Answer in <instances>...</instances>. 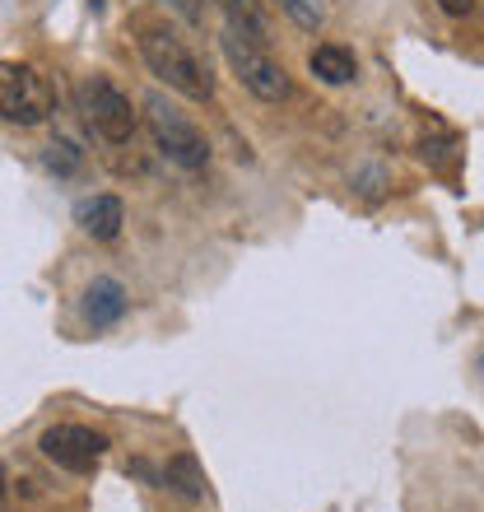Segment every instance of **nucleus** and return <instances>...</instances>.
<instances>
[{"mask_svg":"<svg viewBox=\"0 0 484 512\" xmlns=\"http://www.w3.org/2000/svg\"><path fill=\"white\" fill-rule=\"evenodd\" d=\"M0 117L14 126H42L52 117V89L42 84L38 70L0 66Z\"/></svg>","mask_w":484,"mask_h":512,"instance_id":"nucleus-5","label":"nucleus"},{"mask_svg":"<svg viewBox=\"0 0 484 512\" xmlns=\"http://www.w3.org/2000/svg\"><path fill=\"white\" fill-rule=\"evenodd\" d=\"M80 112H84V122H89V131L103 135L108 145H126L135 135L131 98L121 94L108 75H89V80L80 84Z\"/></svg>","mask_w":484,"mask_h":512,"instance_id":"nucleus-4","label":"nucleus"},{"mask_svg":"<svg viewBox=\"0 0 484 512\" xmlns=\"http://www.w3.org/2000/svg\"><path fill=\"white\" fill-rule=\"evenodd\" d=\"M219 5H224L233 28H242V33L256 42H270V19H266V10H261V0H219Z\"/></svg>","mask_w":484,"mask_h":512,"instance_id":"nucleus-11","label":"nucleus"},{"mask_svg":"<svg viewBox=\"0 0 484 512\" xmlns=\"http://www.w3.org/2000/svg\"><path fill=\"white\" fill-rule=\"evenodd\" d=\"M80 312H84V322L94 326V331H103V326H112L121 312H126V289H121L117 280H108V275H98V280L84 289Z\"/></svg>","mask_w":484,"mask_h":512,"instance_id":"nucleus-7","label":"nucleus"},{"mask_svg":"<svg viewBox=\"0 0 484 512\" xmlns=\"http://www.w3.org/2000/svg\"><path fill=\"white\" fill-rule=\"evenodd\" d=\"M38 447L52 466H61V471H70V475H84V471H94L98 457L108 452V438L94 429H84V424H52V429L38 438Z\"/></svg>","mask_w":484,"mask_h":512,"instance_id":"nucleus-6","label":"nucleus"},{"mask_svg":"<svg viewBox=\"0 0 484 512\" xmlns=\"http://www.w3.org/2000/svg\"><path fill=\"white\" fill-rule=\"evenodd\" d=\"M219 47H224V61H229V70L238 75V84L247 89V94L261 98V103H284V98L294 94L289 70L270 56V42H256V38H247L242 28L224 24Z\"/></svg>","mask_w":484,"mask_h":512,"instance_id":"nucleus-2","label":"nucleus"},{"mask_svg":"<svg viewBox=\"0 0 484 512\" xmlns=\"http://www.w3.org/2000/svg\"><path fill=\"white\" fill-rule=\"evenodd\" d=\"M140 56L145 66L159 75L168 89H177L182 98H196V103H210L215 98V80L187 42L177 38L168 24H140Z\"/></svg>","mask_w":484,"mask_h":512,"instance_id":"nucleus-1","label":"nucleus"},{"mask_svg":"<svg viewBox=\"0 0 484 512\" xmlns=\"http://www.w3.org/2000/svg\"><path fill=\"white\" fill-rule=\"evenodd\" d=\"M177 14H187V19H201V0H168Z\"/></svg>","mask_w":484,"mask_h":512,"instance_id":"nucleus-15","label":"nucleus"},{"mask_svg":"<svg viewBox=\"0 0 484 512\" xmlns=\"http://www.w3.org/2000/svg\"><path fill=\"white\" fill-rule=\"evenodd\" d=\"M0 503H5V466H0Z\"/></svg>","mask_w":484,"mask_h":512,"instance_id":"nucleus-16","label":"nucleus"},{"mask_svg":"<svg viewBox=\"0 0 484 512\" xmlns=\"http://www.w3.org/2000/svg\"><path fill=\"white\" fill-rule=\"evenodd\" d=\"M145 122H149V135H154V145H159V154L168 163L187 168V173H201L205 163H210V140H205V131L191 122L177 103H168L163 94L145 98Z\"/></svg>","mask_w":484,"mask_h":512,"instance_id":"nucleus-3","label":"nucleus"},{"mask_svg":"<svg viewBox=\"0 0 484 512\" xmlns=\"http://www.w3.org/2000/svg\"><path fill=\"white\" fill-rule=\"evenodd\" d=\"M443 5V14H452V19H466V14L475 10V0H438Z\"/></svg>","mask_w":484,"mask_h":512,"instance_id":"nucleus-14","label":"nucleus"},{"mask_svg":"<svg viewBox=\"0 0 484 512\" xmlns=\"http://www.w3.org/2000/svg\"><path fill=\"white\" fill-rule=\"evenodd\" d=\"M289 19H294L298 28H308V33H317V28L326 24V5L322 0H275Z\"/></svg>","mask_w":484,"mask_h":512,"instance_id":"nucleus-13","label":"nucleus"},{"mask_svg":"<svg viewBox=\"0 0 484 512\" xmlns=\"http://www.w3.org/2000/svg\"><path fill=\"white\" fill-rule=\"evenodd\" d=\"M121 224H126V205H121L117 196H94V201L80 205V229L89 233V238H98V243L117 238Z\"/></svg>","mask_w":484,"mask_h":512,"instance_id":"nucleus-8","label":"nucleus"},{"mask_svg":"<svg viewBox=\"0 0 484 512\" xmlns=\"http://www.w3.org/2000/svg\"><path fill=\"white\" fill-rule=\"evenodd\" d=\"M42 163H47L52 173H61V177H75L84 168V154L70 145V140H52V145H47V154H42Z\"/></svg>","mask_w":484,"mask_h":512,"instance_id":"nucleus-12","label":"nucleus"},{"mask_svg":"<svg viewBox=\"0 0 484 512\" xmlns=\"http://www.w3.org/2000/svg\"><path fill=\"white\" fill-rule=\"evenodd\" d=\"M308 70L317 75L322 84H350L359 75V61H354L350 47H336V42H322V47H312L308 56Z\"/></svg>","mask_w":484,"mask_h":512,"instance_id":"nucleus-9","label":"nucleus"},{"mask_svg":"<svg viewBox=\"0 0 484 512\" xmlns=\"http://www.w3.org/2000/svg\"><path fill=\"white\" fill-rule=\"evenodd\" d=\"M163 489H173V494H182V499H205V471L201 461L191 457V452H177V457H168V466H163Z\"/></svg>","mask_w":484,"mask_h":512,"instance_id":"nucleus-10","label":"nucleus"}]
</instances>
